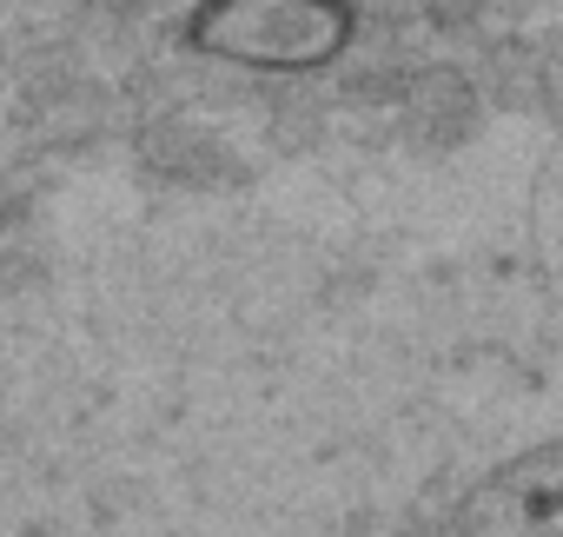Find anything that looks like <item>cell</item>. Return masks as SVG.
I'll list each match as a JSON object with an SVG mask.
<instances>
[{
	"mask_svg": "<svg viewBox=\"0 0 563 537\" xmlns=\"http://www.w3.org/2000/svg\"><path fill=\"white\" fill-rule=\"evenodd\" d=\"M199 41L219 47V54H239V61H319L345 41V14L332 8H219L199 21Z\"/></svg>",
	"mask_w": 563,
	"mask_h": 537,
	"instance_id": "cell-1",
	"label": "cell"
}]
</instances>
